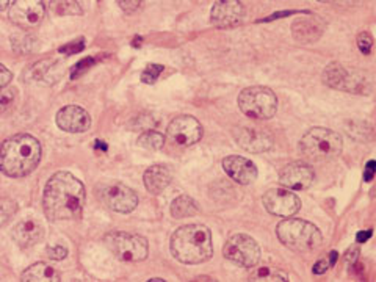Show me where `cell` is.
I'll use <instances>...</instances> for the list:
<instances>
[{
    "instance_id": "24",
    "label": "cell",
    "mask_w": 376,
    "mask_h": 282,
    "mask_svg": "<svg viewBox=\"0 0 376 282\" xmlns=\"http://www.w3.org/2000/svg\"><path fill=\"white\" fill-rule=\"evenodd\" d=\"M198 212L199 208L196 206V202H194L193 198L187 196V194H182V196H179L171 202V216L176 220L194 216L198 215Z\"/></svg>"
},
{
    "instance_id": "2",
    "label": "cell",
    "mask_w": 376,
    "mask_h": 282,
    "mask_svg": "<svg viewBox=\"0 0 376 282\" xmlns=\"http://www.w3.org/2000/svg\"><path fill=\"white\" fill-rule=\"evenodd\" d=\"M41 143L30 134H18L0 144V171L8 177H25L41 162Z\"/></svg>"
},
{
    "instance_id": "7",
    "label": "cell",
    "mask_w": 376,
    "mask_h": 282,
    "mask_svg": "<svg viewBox=\"0 0 376 282\" xmlns=\"http://www.w3.org/2000/svg\"><path fill=\"white\" fill-rule=\"evenodd\" d=\"M105 245L122 262H143L149 254L148 240L141 235L130 233H110L105 237Z\"/></svg>"
},
{
    "instance_id": "25",
    "label": "cell",
    "mask_w": 376,
    "mask_h": 282,
    "mask_svg": "<svg viewBox=\"0 0 376 282\" xmlns=\"http://www.w3.org/2000/svg\"><path fill=\"white\" fill-rule=\"evenodd\" d=\"M249 279L259 281V282H287L288 276L279 269H274V266L265 265V266H259V269L252 271Z\"/></svg>"
},
{
    "instance_id": "43",
    "label": "cell",
    "mask_w": 376,
    "mask_h": 282,
    "mask_svg": "<svg viewBox=\"0 0 376 282\" xmlns=\"http://www.w3.org/2000/svg\"><path fill=\"white\" fill-rule=\"evenodd\" d=\"M292 13H296V11H288V13H282V14H278V16H286V14H292ZM274 18H276V14H273V16H270L269 19H266V20H271V19H274Z\"/></svg>"
},
{
    "instance_id": "4",
    "label": "cell",
    "mask_w": 376,
    "mask_h": 282,
    "mask_svg": "<svg viewBox=\"0 0 376 282\" xmlns=\"http://www.w3.org/2000/svg\"><path fill=\"white\" fill-rule=\"evenodd\" d=\"M276 235L284 247L296 252H310L320 248L323 242L320 229L314 226L312 223L292 218V216H287L284 221L278 224Z\"/></svg>"
},
{
    "instance_id": "38",
    "label": "cell",
    "mask_w": 376,
    "mask_h": 282,
    "mask_svg": "<svg viewBox=\"0 0 376 282\" xmlns=\"http://www.w3.org/2000/svg\"><path fill=\"white\" fill-rule=\"evenodd\" d=\"M359 256V248L356 247V245H354V247H351L348 251H346V254H345V260L346 262H356V259Z\"/></svg>"
},
{
    "instance_id": "29",
    "label": "cell",
    "mask_w": 376,
    "mask_h": 282,
    "mask_svg": "<svg viewBox=\"0 0 376 282\" xmlns=\"http://www.w3.org/2000/svg\"><path fill=\"white\" fill-rule=\"evenodd\" d=\"M16 211H18V206L14 201L11 199L0 201V228L10 221V218L14 213H16Z\"/></svg>"
},
{
    "instance_id": "26",
    "label": "cell",
    "mask_w": 376,
    "mask_h": 282,
    "mask_svg": "<svg viewBox=\"0 0 376 282\" xmlns=\"http://www.w3.org/2000/svg\"><path fill=\"white\" fill-rule=\"evenodd\" d=\"M50 11L57 16H82L83 14L77 0H50Z\"/></svg>"
},
{
    "instance_id": "14",
    "label": "cell",
    "mask_w": 376,
    "mask_h": 282,
    "mask_svg": "<svg viewBox=\"0 0 376 282\" xmlns=\"http://www.w3.org/2000/svg\"><path fill=\"white\" fill-rule=\"evenodd\" d=\"M314 170L302 162L286 165L279 172V184L287 190H306L314 184Z\"/></svg>"
},
{
    "instance_id": "34",
    "label": "cell",
    "mask_w": 376,
    "mask_h": 282,
    "mask_svg": "<svg viewBox=\"0 0 376 282\" xmlns=\"http://www.w3.org/2000/svg\"><path fill=\"white\" fill-rule=\"evenodd\" d=\"M47 256L50 259H52V260H57V262H60V260L66 259V256H68V248L61 247V245H57V247H49Z\"/></svg>"
},
{
    "instance_id": "27",
    "label": "cell",
    "mask_w": 376,
    "mask_h": 282,
    "mask_svg": "<svg viewBox=\"0 0 376 282\" xmlns=\"http://www.w3.org/2000/svg\"><path fill=\"white\" fill-rule=\"evenodd\" d=\"M136 143H139L140 148L146 151H160L165 144V136L163 134L157 132L154 129H148L139 135Z\"/></svg>"
},
{
    "instance_id": "13",
    "label": "cell",
    "mask_w": 376,
    "mask_h": 282,
    "mask_svg": "<svg viewBox=\"0 0 376 282\" xmlns=\"http://www.w3.org/2000/svg\"><path fill=\"white\" fill-rule=\"evenodd\" d=\"M323 82L331 88L348 93L363 91V86H365V78H363V76H359L358 72L348 71L339 63H331L323 71Z\"/></svg>"
},
{
    "instance_id": "21",
    "label": "cell",
    "mask_w": 376,
    "mask_h": 282,
    "mask_svg": "<svg viewBox=\"0 0 376 282\" xmlns=\"http://www.w3.org/2000/svg\"><path fill=\"white\" fill-rule=\"evenodd\" d=\"M42 237H45V229H42L38 221H20L13 228V240L16 242L20 248L33 247V245L42 240Z\"/></svg>"
},
{
    "instance_id": "12",
    "label": "cell",
    "mask_w": 376,
    "mask_h": 282,
    "mask_svg": "<svg viewBox=\"0 0 376 282\" xmlns=\"http://www.w3.org/2000/svg\"><path fill=\"white\" fill-rule=\"evenodd\" d=\"M100 198L117 213H130L139 206V194L124 184L107 185L100 190Z\"/></svg>"
},
{
    "instance_id": "39",
    "label": "cell",
    "mask_w": 376,
    "mask_h": 282,
    "mask_svg": "<svg viewBox=\"0 0 376 282\" xmlns=\"http://www.w3.org/2000/svg\"><path fill=\"white\" fill-rule=\"evenodd\" d=\"M373 176H375V162L370 160V162L367 163V166H365L364 180H365V182H370V180L373 179Z\"/></svg>"
},
{
    "instance_id": "28",
    "label": "cell",
    "mask_w": 376,
    "mask_h": 282,
    "mask_svg": "<svg viewBox=\"0 0 376 282\" xmlns=\"http://www.w3.org/2000/svg\"><path fill=\"white\" fill-rule=\"evenodd\" d=\"M19 93L14 86H4L0 88V114H6L14 110L18 104Z\"/></svg>"
},
{
    "instance_id": "30",
    "label": "cell",
    "mask_w": 376,
    "mask_h": 282,
    "mask_svg": "<svg viewBox=\"0 0 376 282\" xmlns=\"http://www.w3.org/2000/svg\"><path fill=\"white\" fill-rule=\"evenodd\" d=\"M162 64H149V66L141 72V82L146 85H154L158 81V77L162 76Z\"/></svg>"
},
{
    "instance_id": "19",
    "label": "cell",
    "mask_w": 376,
    "mask_h": 282,
    "mask_svg": "<svg viewBox=\"0 0 376 282\" xmlns=\"http://www.w3.org/2000/svg\"><path fill=\"white\" fill-rule=\"evenodd\" d=\"M226 175L240 185H251L257 179V168L251 160L240 155H229L223 160Z\"/></svg>"
},
{
    "instance_id": "18",
    "label": "cell",
    "mask_w": 376,
    "mask_h": 282,
    "mask_svg": "<svg viewBox=\"0 0 376 282\" xmlns=\"http://www.w3.org/2000/svg\"><path fill=\"white\" fill-rule=\"evenodd\" d=\"M64 71V64L55 60H41L32 64L24 72V81L28 83L40 85H54L61 78Z\"/></svg>"
},
{
    "instance_id": "22",
    "label": "cell",
    "mask_w": 376,
    "mask_h": 282,
    "mask_svg": "<svg viewBox=\"0 0 376 282\" xmlns=\"http://www.w3.org/2000/svg\"><path fill=\"white\" fill-rule=\"evenodd\" d=\"M172 179L171 170L166 165L149 166L143 176V182L151 194H160Z\"/></svg>"
},
{
    "instance_id": "9",
    "label": "cell",
    "mask_w": 376,
    "mask_h": 282,
    "mask_svg": "<svg viewBox=\"0 0 376 282\" xmlns=\"http://www.w3.org/2000/svg\"><path fill=\"white\" fill-rule=\"evenodd\" d=\"M202 134H204V130H202L201 122L194 117H190V114H180V117L171 119L168 129H166L168 140L172 144H177V146L196 144L201 141Z\"/></svg>"
},
{
    "instance_id": "10",
    "label": "cell",
    "mask_w": 376,
    "mask_h": 282,
    "mask_svg": "<svg viewBox=\"0 0 376 282\" xmlns=\"http://www.w3.org/2000/svg\"><path fill=\"white\" fill-rule=\"evenodd\" d=\"M46 14L42 0H14L10 6V20L24 30L38 27Z\"/></svg>"
},
{
    "instance_id": "36",
    "label": "cell",
    "mask_w": 376,
    "mask_h": 282,
    "mask_svg": "<svg viewBox=\"0 0 376 282\" xmlns=\"http://www.w3.org/2000/svg\"><path fill=\"white\" fill-rule=\"evenodd\" d=\"M329 266H331L329 259H320V260H317V264H314L312 271L315 274H324V273L328 271Z\"/></svg>"
},
{
    "instance_id": "31",
    "label": "cell",
    "mask_w": 376,
    "mask_h": 282,
    "mask_svg": "<svg viewBox=\"0 0 376 282\" xmlns=\"http://www.w3.org/2000/svg\"><path fill=\"white\" fill-rule=\"evenodd\" d=\"M358 47L360 52H363L364 55H368L372 52V47H373V38L372 35L368 32H363L358 35Z\"/></svg>"
},
{
    "instance_id": "33",
    "label": "cell",
    "mask_w": 376,
    "mask_h": 282,
    "mask_svg": "<svg viewBox=\"0 0 376 282\" xmlns=\"http://www.w3.org/2000/svg\"><path fill=\"white\" fill-rule=\"evenodd\" d=\"M83 47H85V40L81 38V40H77V41L69 42V45H66V46L60 47V52L61 54H66V55H72V54L82 52Z\"/></svg>"
},
{
    "instance_id": "20",
    "label": "cell",
    "mask_w": 376,
    "mask_h": 282,
    "mask_svg": "<svg viewBox=\"0 0 376 282\" xmlns=\"http://www.w3.org/2000/svg\"><path fill=\"white\" fill-rule=\"evenodd\" d=\"M323 32H324V20L309 13L306 18L296 19L292 24L293 38L301 42V45H307V42L317 41Z\"/></svg>"
},
{
    "instance_id": "35",
    "label": "cell",
    "mask_w": 376,
    "mask_h": 282,
    "mask_svg": "<svg viewBox=\"0 0 376 282\" xmlns=\"http://www.w3.org/2000/svg\"><path fill=\"white\" fill-rule=\"evenodd\" d=\"M91 64H94V59H85L82 60L78 64H76L74 68H72V74H71V78H76L81 74H83V72L88 69Z\"/></svg>"
},
{
    "instance_id": "32",
    "label": "cell",
    "mask_w": 376,
    "mask_h": 282,
    "mask_svg": "<svg viewBox=\"0 0 376 282\" xmlns=\"http://www.w3.org/2000/svg\"><path fill=\"white\" fill-rule=\"evenodd\" d=\"M118 5L124 13L132 14V13L139 11L141 8L143 0H118Z\"/></svg>"
},
{
    "instance_id": "40",
    "label": "cell",
    "mask_w": 376,
    "mask_h": 282,
    "mask_svg": "<svg viewBox=\"0 0 376 282\" xmlns=\"http://www.w3.org/2000/svg\"><path fill=\"white\" fill-rule=\"evenodd\" d=\"M370 235H372V230H365V233H359L358 234V242L359 243L365 242V240H368V238H370Z\"/></svg>"
},
{
    "instance_id": "16",
    "label": "cell",
    "mask_w": 376,
    "mask_h": 282,
    "mask_svg": "<svg viewBox=\"0 0 376 282\" xmlns=\"http://www.w3.org/2000/svg\"><path fill=\"white\" fill-rule=\"evenodd\" d=\"M235 141L242 149L252 154L266 153L274 144L270 132L259 127H240L235 132Z\"/></svg>"
},
{
    "instance_id": "44",
    "label": "cell",
    "mask_w": 376,
    "mask_h": 282,
    "mask_svg": "<svg viewBox=\"0 0 376 282\" xmlns=\"http://www.w3.org/2000/svg\"><path fill=\"white\" fill-rule=\"evenodd\" d=\"M318 2H323V4H331V2H337V0H318Z\"/></svg>"
},
{
    "instance_id": "37",
    "label": "cell",
    "mask_w": 376,
    "mask_h": 282,
    "mask_svg": "<svg viewBox=\"0 0 376 282\" xmlns=\"http://www.w3.org/2000/svg\"><path fill=\"white\" fill-rule=\"evenodd\" d=\"M11 78H13V74L11 72L6 69L4 64H0V88H4V86L6 85H10L11 82Z\"/></svg>"
},
{
    "instance_id": "42",
    "label": "cell",
    "mask_w": 376,
    "mask_h": 282,
    "mask_svg": "<svg viewBox=\"0 0 376 282\" xmlns=\"http://www.w3.org/2000/svg\"><path fill=\"white\" fill-rule=\"evenodd\" d=\"M336 262H337V252H336V251H332V252H331V259H329V264H331V266L334 265Z\"/></svg>"
},
{
    "instance_id": "5",
    "label": "cell",
    "mask_w": 376,
    "mask_h": 282,
    "mask_svg": "<svg viewBox=\"0 0 376 282\" xmlns=\"http://www.w3.org/2000/svg\"><path fill=\"white\" fill-rule=\"evenodd\" d=\"M300 149L314 162H328L342 154V136L331 129L314 127L302 135Z\"/></svg>"
},
{
    "instance_id": "3",
    "label": "cell",
    "mask_w": 376,
    "mask_h": 282,
    "mask_svg": "<svg viewBox=\"0 0 376 282\" xmlns=\"http://www.w3.org/2000/svg\"><path fill=\"white\" fill-rule=\"evenodd\" d=\"M171 254L180 264L198 265L213 256L211 229L204 224H185L175 230L170 240Z\"/></svg>"
},
{
    "instance_id": "8",
    "label": "cell",
    "mask_w": 376,
    "mask_h": 282,
    "mask_svg": "<svg viewBox=\"0 0 376 282\" xmlns=\"http://www.w3.org/2000/svg\"><path fill=\"white\" fill-rule=\"evenodd\" d=\"M223 254L238 266L254 269L260 260V248L252 237L247 234H234L224 243Z\"/></svg>"
},
{
    "instance_id": "23",
    "label": "cell",
    "mask_w": 376,
    "mask_h": 282,
    "mask_svg": "<svg viewBox=\"0 0 376 282\" xmlns=\"http://www.w3.org/2000/svg\"><path fill=\"white\" fill-rule=\"evenodd\" d=\"M20 279L24 282H59L61 276L55 266L46 262H38L28 266Z\"/></svg>"
},
{
    "instance_id": "6",
    "label": "cell",
    "mask_w": 376,
    "mask_h": 282,
    "mask_svg": "<svg viewBox=\"0 0 376 282\" xmlns=\"http://www.w3.org/2000/svg\"><path fill=\"white\" fill-rule=\"evenodd\" d=\"M238 108L245 117L254 121L271 119L278 110V98L266 86H249L238 94Z\"/></svg>"
},
{
    "instance_id": "15",
    "label": "cell",
    "mask_w": 376,
    "mask_h": 282,
    "mask_svg": "<svg viewBox=\"0 0 376 282\" xmlns=\"http://www.w3.org/2000/svg\"><path fill=\"white\" fill-rule=\"evenodd\" d=\"M245 18V6L240 0H216L211 11V23L218 28L234 27Z\"/></svg>"
},
{
    "instance_id": "45",
    "label": "cell",
    "mask_w": 376,
    "mask_h": 282,
    "mask_svg": "<svg viewBox=\"0 0 376 282\" xmlns=\"http://www.w3.org/2000/svg\"><path fill=\"white\" fill-rule=\"evenodd\" d=\"M151 281H153V282H163V279H160V278H153Z\"/></svg>"
},
{
    "instance_id": "1",
    "label": "cell",
    "mask_w": 376,
    "mask_h": 282,
    "mask_svg": "<svg viewBox=\"0 0 376 282\" xmlns=\"http://www.w3.org/2000/svg\"><path fill=\"white\" fill-rule=\"evenodd\" d=\"M85 187L69 171H59L47 180L42 196L46 216L52 221L72 220L82 212Z\"/></svg>"
},
{
    "instance_id": "41",
    "label": "cell",
    "mask_w": 376,
    "mask_h": 282,
    "mask_svg": "<svg viewBox=\"0 0 376 282\" xmlns=\"http://www.w3.org/2000/svg\"><path fill=\"white\" fill-rule=\"evenodd\" d=\"M11 0H0V11H4L8 8V5H10Z\"/></svg>"
},
{
    "instance_id": "11",
    "label": "cell",
    "mask_w": 376,
    "mask_h": 282,
    "mask_svg": "<svg viewBox=\"0 0 376 282\" xmlns=\"http://www.w3.org/2000/svg\"><path fill=\"white\" fill-rule=\"evenodd\" d=\"M265 211L276 216H293L301 211V199L287 188H271L262 196Z\"/></svg>"
},
{
    "instance_id": "17",
    "label": "cell",
    "mask_w": 376,
    "mask_h": 282,
    "mask_svg": "<svg viewBox=\"0 0 376 282\" xmlns=\"http://www.w3.org/2000/svg\"><path fill=\"white\" fill-rule=\"evenodd\" d=\"M57 126L63 132L82 134L91 127V117L85 108L78 105H66L57 113Z\"/></svg>"
}]
</instances>
